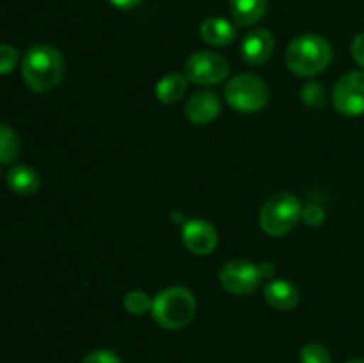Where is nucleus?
I'll return each mask as SVG.
<instances>
[{"mask_svg":"<svg viewBox=\"0 0 364 363\" xmlns=\"http://www.w3.org/2000/svg\"><path fill=\"white\" fill-rule=\"evenodd\" d=\"M20 137H18L16 130L9 127L7 123H4L0 127V162L4 166L13 162L18 155H20Z\"/></svg>","mask_w":364,"mask_h":363,"instance_id":"nucleus-17","label":"nucleus"},{"mask_svg":"<svg viewBox=\"0 0 364 363\" xmlns=\"http://www.w3.org/2000/svg\"><path fill=\"white\" fill-rule=\"evenodd\" d=\"M334 107L343 116L364 114V71H350L336 82L333 91Z\"/></svg>","mask_w":364,"mask_h":363,"instance_id":"nucleus-8","label":"nucleus"},{"mask_svg":"<svg viewBox=\"0 0 364 363\" xmlns=\"http://www.w3.org/2000/svg\"><path fill=\"white\" fill-rule=\"evenodd\" d=\"M123 306L128 313H132V315H142V313L149 312V310L153 308V301L146 292L132 290L124 295Z\"/></svg>","mask_w":364,"mask_h":363,"instance_id":"nucleus-18","label":"nucleus"},{"mask_svg":"<svg viewBox=\"0 0 364 363\" xmlns=\"http://www.w3.org/2000/svg\"><path fill=\"white\" fill-rule=\"evenodd\" d=\"M347 363H364V359H350V362Z\"/></svg>","mask_w":364,"mask_h":363,"instance_id":"nucleus-26","label":"nucleus"},{"mask_svg":"<svg viewBox=\"0 0 364 363\" xmlns=\"http://www.w3.org/2000/svg\"><path fill=\"white\" fill-rule=\"evenodd\" d=\"M267 265H256L247 260H230L220 269V285L233 295H249L259 287V281L269 276Z\"/></svg>","mask_w":364,"mask_h":363,"instance_id":"nucleus-6","label":"nucleus"},{"mask_svg":"<svg viewBox=\"0 0 364 363\" xmlns=\"http://www.w3.org/2000/svg\"><path fill=\"white\" fill-rule=\"evenodd\" d=\"M110 4H112L114 7H117V9H134V7H137L139 4H141V0H109Z\"/></svg>","mask_w":364,"mask_h":363,"instance_id":"nucleus-25","label":"nucleus"},{"mask_svg":"<svg viewBox=\"0 0 364 363\" xmlns=\"http://www.w3.org/2000/svg\"><path fill=\"white\" fill-rule=\"evenodd\" d=\"M269 0H230V11L235 23L240 27H251L258 23L267 13Z\"/></svg>","mask_w":364,"mask_h":363,"instance_id":"nucleus-14","label":"nucleus"},{"mask_svg":"<svg viewBox=\"0 0 364 363\" xmlns=\"http://www.w3.org/2000/svg\"><path fill=\"white\" fill-rule=\"evenodd\" d=\"M6 180L11 191L18 196H23V198L36 194L39 185H41L39 174L28 166H13L7 171Z\"/></svg>","mask_w":364,"mask_h":363,"instance_id":"nucleus-15","label":"nucleus"},{"mask_svg":"<svg viewBox=\"0 0 364 363\" xmlns=\"http://www.w3.org/2000/svg\"><path fill=\"white\" fill-rule=\"evenodd\" d=\"M21 75L27 88L32 91H52L64 77L63 53L55 46L46 45V43L31 46L21 60Z\"/></svg>","mask_w":364,"mask_h":363,"instance_id":"nucleus-1","label":"nucleus"},{"mask_svg":"<svg viewBox=\"0 0 364 363\" xmlns=\"http://www.w3.org/2000/svg\"><path fill=\"white\" fill-rule=\"evenodd\" d=\"M299 288L288 280H270L265 285V301L272 308L288 312L299 305Z\"/></svg>","mask_w":364,"mask_h":363,"instance_id":"nucleus-12","label":"nucleus"},{"mask_svg":"<svg viewBox=\"0 0 364 363\" xmlns=\"http://www.w3.org/2000/svg\"><path fill=\"white\" fill-rule=\"evenodd\" d=\"M228 103L238 112H258L269 102V88L263 78L252 73H242L231 78L224 89Z\"/></svg>","mask_w":364,"mask_h":363,"instance_id":"nucleus-5","label":"nucleus"},{"mask_svg":"<svg viewBox=\"0 0 364 363\" xmlns=\"http://www.w3.org/2000/svg\"><path fill=\"white\" fill-rule=\"evenodd\" d=\"M301 363H333V358L323 345L306 344L301 349Z\"/></svg>","mask_w":364,"mask_h":363,"instance_id":"nucleus-19","label":"nucleus"},{"mask_svg":"<svg viewBox=\"0 0 364 363\" xmlns=\"http://www.w3.org/2000/svg\"><path fill=\"white\" fill-rule=\"evenodd\" d=\"M333 59L329 43L316 34H302L287 50V66L299 77H313L326 70Z\"/></svg>","mask_w":364,"mask_h":363,"instance_id":"nucleus-2","label":"nucleus"},{"mask_svg":"<svg viewBox=\"0 0 364 363\" xmlns=\"http://www.w3.org/2000/svg\"><path fill=\"white\" fill-rule=\"evenodd\" d=\"M82 363H121V359L112 351H95L85 356Z\"/></svg>","mask_w":364,"mask_h":363,"instance_id":"nucleus-23","label":"nucleus"},{"mask_svg":"<svg viewBox=\"0 0 364 363\" xmlns=\"http://www.w3.org/2000/svg\"><path fill=\"white\" fill-rule=\"evenodd\" d=\"M153 319L164 330H181L196 315V298L188 288L169 287L153 299Z\"/></svg>","mask_w":364,"mask_h":363,"instance_id":"nucleus-3","label":"nucleus"},{"mask_svg":"<svg viewBox=\"0 0 364 363\" xmlns=\"http://www.w3.org/2000/svg\"><path fill=\"white\" fill-rule=\"evenodd\" d=\"M302 100L306 102V105L313 107V109H318L323 103V91L318 84H308L302 89Z\"/></svg>","mask_w":364,"mask_h":363,"instance_id":"nucleus-21","label":"nucleus"},{"mask_svg":"<svg viewBox=\"0 0 364 363\" xmlns=\"http://www.w3.org/2000/svg\"><path fill=\"white\" fill-rule=\"evenodd\" d=\"M220 100L210 91H199L185 103V116L194 125H208L219 116Z\"/></svg>","mask_w":364,"mask_h":363,"instance_id":"nucleus-11","label":"nucleus"},{"mask_svg":"<svg viewBox=\"0 0 364 363\" xmlns=\"http://www.w3.org/2000/svg\"><path fill=\"white\" fill-rule=\"evenodd\" d=\"M199 36L205 43L213 46H226L233 43L237 38V31L233 25L228 20L220 16L206 18L201 25H199Z\"/></svg>","mask_w":364,"mask_h":363,"instance_id":"nucleus-13","label":"nucleus"},{"mask_svg":"<svg viewBox=\"0 0 364 363\" xmlns=\"http://www.w3.org/2000/svg\"><path fill=\"white\" fill-rule=\"evenodd\" d=\"M326 219V212L322 210V206L318 205H309L308 209L302 210V221H304L308 226H320Z\"/></svg>","mask_w":364,"mask_h":363,"instance_id":"nucleus-22","label":"nucleus"},{"mask_svg":"<svg viewBox=\"0 0 364 363\" xmlns=\"http://www.w3.org/2000/svg\"><path fill=\"white\" fill-rule=\"evenodd\" d=\"M276 41L272 32L267 28H256L244 38L240 45V56L247 64H263L272 57Z\"/></svg>","mask_w":364,"mask_h":363,"instance_id":"nucleus-10","label":"nucleus"},{"mask_svg":"<svg viewBox=\"0 0 364 363\" xmlns=\"http://www.w3.org/2000/svg\"><path fill=\"white\" fill-rule=\"evenodd\" d=\"M181 241L191 253L198 256H206L217 248L219 235L208 221L191 219L181 228Z\"/></svg>","mask_w":364,"mask_h":363,"instance_id":"nucleus-9","label":"nucleus"},{"mask_svg":"<svg viewBox=\"0 0 364 363\" xmlns=\"http://www.w3.org/2000/svg\"><path fill=\"white\" fill-rule=\"evenodd\" d=\"M230 64L223 56L213 52H196L185 63V75L188 82L198 85H213L228 77Z\"/></svg>","mask_w":364,"mask_h":363,"instance_id":"nucleus-7","label":"nucleus"},{"mask_svg":"<svg viewBox=\"0 0 364 363\" xmlns=\"http://www.w3.org/2000/svg\"><path fill=\"white\" fill-rule=\"evenodd\" d=\"M350 52L355 63H358L361 68H364V32L355 36L354 41H352Z\"/></svg>","mask_w":364,"mask_h":363,"instance_id":"nucleus-24","label":"nucleus"},{"mask_svg":"<svg viewBox=\"0 0 364 363\" xmlns=\"http://www.w3.org/2000/svg\"><path fill=\"white\" fill-rule=\"evenodd\" d=\"M18 52L14 46L11 45H2L0 46V71L2 75H7L9 71H13L14 64H16Z\"/></svg>","mask_w":364,"mask_h":363,"instance_id":"nucleus-20","label":"nucleus"},{"mask_svg":"<svg viewBox=\"0 0 364 363\" xmlns=\"http://www.w3.org/2000/svg\"><path fill=\"white\" fill-rule=\"evenodd\" d=\"M187 75L169 73L159 80L155 88V96L162 103H176L187 91Z\"/></svg>","mask_w":364,"mask_h":363,"instance_id":"nucleus-16","label":"nucleus"},{"mask_svg":"<svg viewBox=\"0 0 364 363\" xmlns=\"http://www.w3.org/2000/svg\"><path fill=\"white\" fill-rule=\"evenodd\" d=\"M302 219L301 201L291 192H277L270 196L259 210V226L270 237H283Z\"/></svg>","mask_w":364,"mask_h":363,"instance_id":"nucleus-4","label":"nucleus"}]
</instances>
